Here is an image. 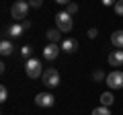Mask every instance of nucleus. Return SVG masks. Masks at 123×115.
I'll use <instances>...</instances> for the list:
<instances>
[{"label": "nucleus", "mask_w": 123, "mask_h": 115, "mask_svg": "<svg viewBox=\"0 0 123 115\" xmlns=\"http://www.w3.org/2000/svg\"><path fill=\"white\" fill-rule=\"evenodd\" d=\"M29 2L27 0H17L12 6H10V17L14 19V21H25L27 14H29Z\"/></svg>", "instance_id": "1"}, {"label": "nucleus", "mask_w": 123, "mask_h": 115, "mask_svg": "<svg viewBox=\"0 0 123 115\" xmlns=\"http://www.w3.org/2000/svg\"><path fill=\"white\" fill-rule=\"evenodd\" d=\"M55 27L60 29L62 33H68V31H72V27H74V21H72V14H68L66 10L57 13V14H55Z\"/></svg>", "instance_id": "2"}, {"label": "nucleus", "mask_w": 123, "mask_h": 115, "mask_svg": "<svg viewBox=\"0 0 123 115\" xmlns=\"http://www.w3.org/2000/svg\"><path fill=\"white\" fill-rule=\"evenodd\" d=\"M25 72H27L29 78H39V76H43V66H41L39 60L31 58V60H27V64H25Z\"/></svg>", "instance_id": "3"}, {"label": "nucleus", "mask_w": 123, "mask_h": 115, "mask_svg": "<svg viewBox=\"0 0 123 115\" xmlns=\"http://www.w3.org/2000/svg\"><path fill=\"white\" fill-rule=\"evenodd\" d=\"M41 80H43V84L47 89H55L57 84H60V72L55 68H47L43 72V76H41Z\"/></svg>", "instance_id": "4"}, {"label": "nucleus", "mask_w": 123, "mask_h": 115, "mask_svg": "<svg viewBox=\"0 0 123 115\" xmlns=\"http://www.w3.org/2000/svg\"><path fill=\"white\" fill-rule=\"evenodd\" d=\"M107 84H109V89H113V90L123 89V72L121 70H113L111 74H107Z\"/></svg>", "instance_id": "5"}, {"label": "nucleus", "mask_w": 123, "mask_h": 115, "mask_svg": "<svg viewBox=\"0 0 123 115\" xmlns=\"http://www.w3.org/2000/svg\"><path fill=\"white\" fill-rule=\"evenodd\" d=\"M60 51H62V47L57 43H49V45H45V47H43V58L51 62V60H55V58L60 56Z\"/></svg>", "instance_id": "6"}, {"label": "nucleus", "mask_w": 123, "mask_h": 115, "mask_svg": "<svg viewBox=\"0 0 123 115\" xmlns=\"http://www.w3.org/2000/svg\"><path fill=\"white\" fill-rule=\"evenodd\" d=\"M35 103L39 107H51L53 103H55V97H53L51 93H39L35 97Z\"/></svg>", "instance_id": "7"}, {"label": "nucleus", "mask_w": 123, "mask_h": 115, "mask_svg": "<svg viewBox=\"0 0 123 115\" xmlns=\"http://www.w3.org/2000/svg\"><path fill=\"white\" fill-rule=\"evenodd\" d=\"M76 49H78V41H76L74 37H68V39L62 41V51H66V53H74Z\"/></svg>", "instance_id": "8"}, {"label": "nucleus", "mask_w": 123, "mask_h": 115, "mask_svg": "<svg viewBox=\"0 0 123 115\" xmlns=\"http://www.w3.org/2000/svg\"><path fill=\"white\" fill-rule=\"evenodd\" d=\"M109 64L111 66H123V49H115L109 53Z\"/></svg>", "instance_id": "9"}, {"label": "nucleus", "mask_w": 123, "mask_h": 115, "mask_svg": "<svg viewBox=\"0 0 123 115\" xmlns=\"http://www.w3.org/2000/svg\"><path fill=\"white\" fill-rule=\"evenodd\" d=\"M111 43L117 49H123V31H115L113 35H111Z\"/></svg>", "instance_id": "10"}, {"label": "nucleus", "mask_w": 123, "mask_h": 115, "mask_svg": "<svg viewBox=\"0 0 123 115\" xmlns=\"http://www.w3.org/2000/svg\"><path fill=\"white\" fill-rule=\"evenodd\" d=\"M45 35H47L49 43H57V41L62 39V31H60V29H49V31L45 33Z\"/></svg>", "instance_id": "11"}, {"label": "nucleus", "mask_w": 123, "mask_h": 115, "mask_svg": "<svg viewBox=\"0 0 123 115\" xmlns=\"http://www.w3.org/2000/svg\"><path fill=\"white\" fill-rule=\"evenodd\" d=\"M23 31H25V29H23V25H17V23H12V25H10V29H8V35L12 37H21L23 35Z\"/></svg>", "instance_id": "12"}, {"label": "nucleus", "mask_w": 123, "mask_h": 115, "mask_svg": "<svg viewBox=\"0 0 123 115\" xmlns=\"http://www.w3.org/2000/svg\"><path fill=\"white\" fill-rule=\"evenodd\" d=\"M113 101H115V97L111 93H103L101 95V105L103 107H111V105H113Z\"/></svg>", "instance_id": "13"}, {"label": "nucleus", "mask_w": 123, "mask_h": 115, "mask_svg": "<svg viewBox=\"0 0 123 115\" xmlns=\"http://www.w3.org/2000/svg\"><path fill=\"white\" fill-rule=\"evenodd\" d=\"M12 43H10V41H2V43H0V53H2V56H10V53H12Z\"/></svg>", "instance_id": "14"}, {"label": "nucleus", "mask_w": 123, "mask_h": 115, "mask_svg": "<svg viewBox=\"0 0 123 115\" xmlns=\"http://www.w3.org/2000/svg\"><path fill=\"white\" fill-rule=\"evenodd\" d=\"M21 56L25 58V60H31V56H33V47H31V45H25V47L21 49Z\"/></svg>", "instance_id": "15"}, {"label": "nucleus", "mask_w": 123, "mask_h": 115, "mask_svg": "<svg viewBox=\"0 0 123 115\" xmlns=\"http://www.w3.org/2000/svg\"><path fill=\"white\" fill-rule=\"evenodd\" d=\"M92 115H111V109H109V107H97V109H94V111H92Z\"/></svg>", "instance_id": "16"}, {"label": "nucleus", "mask_w": 123, "mask_h": 115, "mask_svg": "<svg viewBox=\"0 0 123 115\" xmlns=\"http://www.w3.org/2000/svg\"><path fill=\"white\" fill-rule=\"evenodd\" d=\"M92 78L101 82V80H107V76H105V72H103V70H94V72H92Z\"/></svg>", "instance_id": "17"}, {"label": "nucleus", "mask_w": 123, "mask_h": 115, "mask_svg": "<svg viewBox=\"0 0 123 115\" xmlns=\"http://www.w3.org/2000/svg\"><path fill=\"white\" fill-rule=\"evenodd\" d=\"M115 13H117V17H123V0H117V4L113 6Z\"/></svg>", "instance_id": "18"}, {"label": "nucleus", "mask_w": 123, "mask_h": 115, "mask_svg": "<svg viewBox=\"0 0 123 115\" xmlns=\"http://www.w3.org/2000/svg\"><path fill=\"white\" fill-rule=\"evenodd\" d=\"M66 13H68V14H76V13H78V4L70 2V4H68V8H66Z\"/></svg>", "instance_id": "19"}, {"label": "nucleus", "mask_w": 123, "mask_h": 115, "mask_svg": "<svg viewBox=\"0 0 123 115\" xmlns=\"http://www.w3.org/2000/svg\"><path fill=\"white\" fill-rule=\"evenodd\" d=\"M6 99H8V90H6V86H0V101L4 103Z\"/></svg>", "instance_id": "20"}, {"label": "nucleus", "mask_w": 123, "mask_h": 115, "mask_svg": "<svg viewBox=\"0 0 123 115\" xmlns=\"http://www.w3.org/2000/svg\"><path fill=\"white\" fill-rule=\"evenodd\" d=\"M41 4H43V0H29L31 8H41Z\"/></svg>", "instance_id": "21"}, {"label": "nucleus", "mask_w": 123, "mask_h": 115, "mask_svg": "<svg viewBox=\"0 0 123 115\" xmlns=\"http://www.w3.org/2000/svg\"><path fill=\"white\" fill-rule=\"evenodd\" d=\"M86 35L90 37V39H94V37L98 35V31H97V29H88V33H86Z\"/></svg>", "instance_id": "22"}, {"label": "nucleus", "mask_w": 123, "mask_h": 115, "mask_svg": "<svg viewBox=\"0 0 123 115\" xmlns=\"http://www.w3.org/2000/svg\"><path fill=\"white\" fill-rule=\"evenodd\" d=\"M103 4H105V6H115V4H117V0H103Z\"/></svg>", "instance_id": "23"}, {"label": "nucleus", "mask_w": 123, "mask_h": 115, "mask_svg": "<svg viewBox=\"0 0 123 115\" xmlns=\"http://www.w3.org/2000/svg\"><path fill=\"white\" fill-rule=\"evenodd\" d=\"M21 25H23V29H25V31H27V29H29V27H31V21H27V19H25V21H23Z\"/></svg>", "instance_id": "24"}, {"label": "nucleus", "mask_w": 123, "mask_h": 115, "mask_svg": "<svg viewBox=\"0 0 123 115\" xmlns=\"http://www.w3.org/2000/svg\"><path fill=\"white\" fill-rule=\"evenodd\" d=\"M55 2H57V4H66V6L70 4V0H55Z\"/></svg>", "instance_id": "25"}]
</instances>
